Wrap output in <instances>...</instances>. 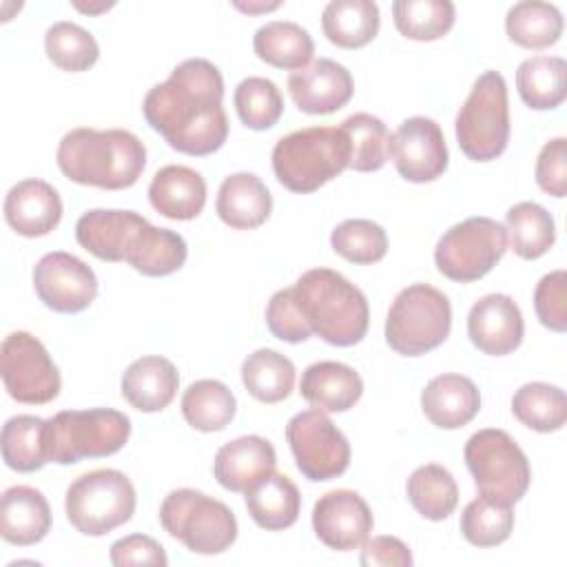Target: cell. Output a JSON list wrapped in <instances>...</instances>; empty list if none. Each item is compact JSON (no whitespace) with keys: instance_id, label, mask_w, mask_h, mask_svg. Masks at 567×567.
Returning a JSON list of instances; mask_svg holds the SVG:
<instances>
[{"instance_id":"7","label":"cell","mask_w":567,"mask_h":567,"mask_svg":"<svg viewBox=\"0 0 567 567\" xmlns=\"http://www.w3.org/2000/svg\"><path fill=\"white\" fill-rule=\"evenodd\" d=\"M452 328L450 299L430 284L403 288L385 317V341L403 357H421L439 348Z\"/></svg>"},{"instance_id":"45","label":"cell","mask_w":567,"mask_h":567,"mask_svg":"<svg viewBox=\"0 0 567 567\" xmlns=\"http://www.w3.org/2000/svg\"><path fill=\"white\" fill-rule=\"evenodd\" d=\"M332 250L346 261L368 266L388 252V235L372 219H346L330 235Z\"/></svg>"},{"instance_id":"25","label":"cell","mask_w":567,"mask_h":567,"mask_svg":"<svg viewBox=\"0 0 567 567\" xmlns=\"http://www.w3.org/2000/svg\"><path fill=\"white\" fill-rule=\"evenodd\" d=\"M51 529V507L44 494L29 485H13L0 498V536L18 547L40 543Z\"/></svg>"},{"instance_id":"20","label":"cell","mask_w":567,"mask_h":567,"mask_svg":"<svg viewBox=\"0 0 567 567\" xmlns=\"http://www.w3.org/2000/svg\"><path fill=\"white\" fill-rule=\"evenodd\" d=\"M4 219L22 237H44L62 219V199L44 179H22L4 197Z\"/></svg>"},{"instance_id":"24","label":"cell","mask_w":567,"mask_h":567,"mask_svg":"<svg viewBox=\"0 0 567 567\" xmlns=\"http://www.w3.org/2000/svg\"><path fill=\"white\" fill-rule=\"evenodd\" d=\"M179 374L166 357L148 354L135 359L122 374V396L140 412H162L177 394Z\"/></svg>"},{"instance_id":"35","label":"cell","mask_w":567,"mask_h":567,"mask_svg":"<svg viewBox=\"0 0 567 567\" xmlns=\"http://www.w3.org/2000/svg\"><path fill=\"white\" fill-rule=\"evenodd\" d=\"M507 38L523 49H547L563 35V13L556 4L523 0L505 16Z\"/></svg>"},{"instance_id":"39","label":"cell","mask_w":567,"mask_h":567,"mask_svg":"<svg viewBox=\"0 0 567 567\" xmlns=\"http://www.w3.org/2000/svg\"><path fill=\"white\" fill-rule=\"evenodd\" d=\"M44 425L47 421L33 414L11 416L2 425V458L7 467L29 474L49 463L44 445Z\"/></svg>"},{"instance_id":"30","label":"cell","mask_w":567,"mask_h":567,"mask_svg":"<svg viewBox=\"0 0 567 567\" xmlns=\"http://www.w3.org/2000/svg\"><path fill=\"white\" fill-rule=\"evenodd\" d=\"M252 49L261 62L277 69L297 71L310 64L315 42L301 24L288 20H272L255 31Z\"/></svg>"},{"instance_id":"4","label":"cell","mask_w":567,"mask_h":567,"mask_svg":"<svg viewBox=\"0 0 567 567\" xmlns=\"http://www.w3.org/2000/svg\"><path fill=\"white\" fill-rule=\"evenodd\" d=\"M350 164V144L341 126H308L277 140L272 171L277 182L299 195L315 193Z\"/></svg>"},{"instance_id":"50","label":"cell","mask_w":567,"mask_h":567,"mask_svg":"<svg viewBox=\"0 0 567 567\" xmlns=\"http://www.w3.org/2000/svg\"><path fill=\"white\" fill-rule=\"evenodd\" d=\"M361 565L363 567H410L412 554L410 547L396 536H372L361 545Z\"/></svg>"},{"instance_id":"51","label":"cell","mask_w":567,"mask_h":567,"mask_svg":"<svg viewBox=\"0 0 567 567\" xmlns=\"http://www.w3.org/2000/svg\"><path fill=\"white\" fill-rule=\"evenodd\" d=\"M233 7L235 9H239V11H244V13H266V11H272V9H277V7H281V2H248V4H244V2H233Z\"/></svg>"},{"instance_id":"16","label":"cell","mask_w":567,"mask_h":567,"mask_svg":"<svg viewBox=\"0 0 567 567\" xmlns=\"http://www.w3.org/2000/svg\"><path fill=\"white\" fill-rule=\"evenodd\" d=\"M374 527L372 512L361 494L352 489H332L312 507V529L317 538L337 551L359 549Z\"/></svg>"},{"instance_id":"31","label":"cell","mask_w":567,"mask_h":567,"mask_svg":"<svg viewBox=\"0 0 567 567\" xmlns=\"http://www.w3.org/2000/svg\"><path fill=\"white\" fill-rule=\"evenodd\" d=\"M567 62L558 55H532L516 69L520 100L534 111H549L567 95Z\"/></svg>"},{"instance_id":"13","label":"cell","mask_w":567,"mask_h":567,"mask_svg":"<svg viewBox=\"0 0 567 567\" xmlns=\"http://www.w3.org/2000/svg\"><path fill=\"white\" fill-rule=\"evenodd\" d=\"M0 374L7 394L27 405L51 403L60 394V372L40 339L24 330L4 337L0 346Z\"/></svg>"},{"instance_id":"9","label":"cell","mask_w":567,"mask_h":567,"mask_svg":"<svg viewBox=\"0 0 567 567\" xmlns=\"http://www.w3.org/2000/svg\"><path fill=\"white\" fill-rule=\"evenodd\" d=\"M135 487L120 470L102 467L78 476L64 496L69 523L84 536H104L131 520Z\"/></svg>"},{"instance_id":"40","label":"cell","mask_w":567,"mask_h":567,"mask_svg":"<svg viewBox=\"0 0 567 567\" xmlns=\"http://www.w3.org/2000/svg\"><path fill=\"white\" fill-rule=\"evenodd\" d=\"M454 4L450 0H396L392 2V18L396 31L416 42H432L443 38L454 24Z\"/></svg>"},{"instance_id":"19","label":"cell","mask_w":567,"mask_h":567,"mask_svg":"<svg viewBox=\"0 0 567 567\" xmlns=\"http://www.w3.org/2000/svg\"><path fill=\"white\" fill-rule=\"evenodd\" d=\"M146 224L151 221L135 210L93 208L78 219L75 239L102 261H126Z\"/></svg>"},{"instance_id":"49","label":"cell","mask_w":567,"mask_h":567,"mask_svg":"<svg viewBox=\"0 0 567 567\" xmlns=\"http://www.w3.org/2000/svg\"><path fill=\"white\" fill-rule=\"evenodd\" d=\"M111 563L115 567H128V565H153V567H166L168 558L164 547L146 536V534H131L111 545Z\"/></svg>"},{"instance_id":"14","label":"cell","mask_w":567,"mask_h":567,"mask_svg":"<svg viewBox=\"0 0 567 567\" xmlns=\"http://www.w3.org/2000/svg\"><path fill=\"white\" fill-rule=\"evenodd\" d=\"M33 290L53 312L75 315L86 310L97 297V277L71 252H47L33 268Z\"/></svg>"},{"instance_id":"3","label":"cell","mask_w":567,"mask_h":567,"mask_svg":"<svg viewBox=\"0 0 567 567\" xmlns=\"http://www.w3.org/2000/svg\"><path fill=\"white\" fill-rule=\"evenodd\" d=\"M292 292L310 330L326 343L350 348L365 337L368 299L337 270L310 268L295 281Z\"/></svg>"},{"instance_id":"12","label":"cell","mask_w":567,"mask_h":567,"mask_svg":"<svg viewBox=\"0 0 567 567\" xmlns=\"http://www.w3.org/2000/svg\"><path fill=\"white\" fill-rule=\"evenodd\" d=\"M286 441L297 470L308 481H332L350 465V443L346 434L319 408L297 412L286 425Z\"/></svg>"},{"instance_id":"6","label":"cell","mask_w":567,"mask_h":567,"mask_svg":"<svg viewBox=\"0 0 567 567\" xmlns=\"http://www.w3.org/2000/svg\"><path fill=\"white\" fill-rule=\"evenodd\" d=\"M159 523L168 536L193 554H221L237 538L233 509L197 489H173L159 505Z\"/></svg>"},{"instance_id":"1","label":"cell","mask_w":567,"mask_h":567,"mask_svg":"<svg viewBox=\"0 0 567 567\" xmlns=\"http://www.w3.org/2000/svg\"><path fill=\"white\" fill-rule=\"evenodd\" d=\"M224 78L204 58L177 64L168 80L155 84L142 111L148 126L184 155L204 157L219 151L228 137V117L221 106Z\"/></svg>"},{"instance_id":"23","label":"cell","mask_w":567,"mask_h":567,"mask_svg":"<svg viewBox=\"0 0 567 567\" xmlns=\"http://www.w3.org/2000/svg\"><path fill=\"white\" fill-rule=\"evenodd\" d=\"M151 206L168 219H195L206 204V182L202 173L182 164L159 168L148 186Z\"/></svg>"},{"instance_id":"21","label":"cell","mask_w":567,"mask_h":567,"mask_svg":"<svg viewBox=\"0 0 567 567\" xmlns=\"http://www.w3.org/2000/svg\"><path fill=\"white\" fill-rule=\"evenodd\" d=\"M277 465L275 447L268 439L248 434L224 443L213 463L217 483L228 492H246L255 481L272 472Z\"/></svg>"},{"instance_id":"26","label":"cell","mask_w":567,"mask_h":567,"mask_svg":"<svg viewBox=\"0 0 567 567\" xmlns=\"http://www.w3.org/2000/svg\"><path fill=\"white\" fill-rule=\"evenodd\" d=\"M215 210L226 226L235 230H252L270 217L272 195L257 175L233 173L217 190Z\"/></svg>"},{"instance_id":"41","label":"cell","mask_w":567,"mask_h":567,"mask_svg":"<svg viewBox=\"0 0 567 567\" xmlns=\"http://www.w3.org/2000/svg\"><path fill=\"white\" fill-rule=\"evenodd\" d=\"M341 131L350 144L348 168L357 173H372L383 168L390 157V133L377 115L354 113L341 122Z\"/></svg>"},{"instance_id":"38","label":"cell","mask_w":567,"mask_h":567,"mask_svg":"<svg viewBox=\"0 0 567 567\" xmlns=\"http://www.w3.org/2000/svg\"><path fill=\"white\" fill-rule=\"evenodd\" d=\"M514 416L536 432H556L567 421V396L558 385L532 381L512 396Z\"/></svg>"},{"instance_id":"43","label":"cell","mask_w":567,"mask_h":567,"mask_svg":"<svg viewBox=\"0 0 567 567\" xmlns=\"http://www.w3.org/2000/svg\"><path fill=\"white\" fill-rule=\"evenodd\" d=\"M514 529V509L487 496L470 501L461 514V534L474 547H496Z\"/></svg>"},{"instance_id":"10","label":"cell","mask_w":567,"mask_h":567,"mask_svg":"<svg viewBox=\"0 0 567 567\" xmlns=\"http://www.w3.org/2000/svg\"><path fill=\"white\" fill-rule=\"evenodd\" d=\"M465 465L481 496L498 503H518L532 481V470L518 443L496 427L474 432L463 450Z\"/></svg>"},{"instance_id":"11","label":"cell","mask_w":567,"mask_h":567,"mask_svg":"<svg viewBox=\"0 0 567 567\" xmlns=\"http://www.w3.org/2000/svg\"><path fill=\"white\" fill-rule=\"evenodd\" d=\"M505 250V226L492 217H467L443 233L434 248V264L443 277L470 284L485 277Z\"/></svg>"},{"instance_id":"28","label":"cell","mask_w":567,"mask_h":567,"mask_svg":"<svg viewBox=\"0 0 567 567\" xmlns=\"http://www.w3.org/2000/svg\"><path fill=\"white\" fill-rule=\"evenodd\" d=\"M244 494H246V509L261 529H268V532L288 529L299 518L301 494L286 474H279L272 470L259 481H255Z\"/></svg>"},{"instance_id":"8","label":"cell","mask_w":567,"mask_h":567,"mask_svg":"<svg viewBox=\"0 0 567 567\" xmlns=\"http://www.w3.org/2000/svg\"><path fill=\"white\" fill-rule=\"evenodd\" d=\"M456 142L472 162H492L509 142L507 84L498 71H485L476 78L467 100L456 113Z\"/></svg>"},{"instance_id":"29","label":"cell","mask_w":567,"mask_h":567,"mask_svg":"<svg viewBox=\"0 0 567 567\" xmlns=\"http://www.w3.org/2000/svg\"><path fill=\"white\" fill-rule=\"evenodd\" d=\"M379 7L372 0H332L321 13L323 35L341 49H361L379 33Z\"/></svg>"},{"instance_id":"52","label":"cell","mask_w":567,"mask_h":567,"mask_svg":"<svg viewBox=\"0 0 567 567\" xmlns=\"http://www.w3.org/2000/svg\"><path fill=\"white\" fill-rule=\"evenodd\" d=\"M78 11H82V13H89V16H95V13H102V11H109L115 2H89V4H84V2H78V0H73L71 2Z\"/></svg>"},{"instance_id":"27","label":"cell","mask_w":567,"mask_h":567,"mask_svg":"<svg viewBox=\"0 0 567 567\" xmlns=\"http://www.w3.org/2000/svg\"><path fill=\"white\" fill-rule=\"evenodd\" d=\"M301 396L323 412H346L363 394L359 372L341 361H317L301 374Z\"/></svg>"},{"instance_id":"44","label":"cell","mask_w":567,"mask_h":567,"mask_svg":"<svg viewBox=\"0 0 567 567\" xmlns=\"http://www.w3.org/2000/svg\"><path fill=\"white\" fill-rule=\"evenodd\" d=\"M233 102L241 124L252 131L272 128L284 113V97L277 84L268 78L252 75L241 80L235 89Z\"/></svg>"},{"instance_id":"2","label":"cell","mask_w":567,"mask_h":567,"mask_svg":"<svg viewBox=\"0 0 567 567\" xmlns=\"http://www.w3.org/2000/svg\"><path fill=\"white\" fill-rule=\"evenodd\" d=\"M62 175L82 186L122 190L133 186L146 166V148L137 135L124 128L69 131L55 153Z\"/></svg>"},{"instance_id":"15","label":"cell","mask_w":567,"mask_h":567,"mask_svg":"<svg viewBox=\"0 0 567 567\" xmlns=\"http://www.w3.org/2000/svg\"><path fill=\"white\" fill-rule=\"evenodd\" d=\"M388 155L405 182L425 184L447 168V146L441 126L430 117H408L390 135Z\"/></svg>"},{"instance_id":"33","label":"cell","mask_w":567,"mask_h":567,"mask_svg":"<svg viewBox=\"0 0 567 567\" xmlns=\"http://www.w3.org/2000/svg\"><path fill=\"white\" fill-rule=\"evenodd\" d=\"M237 401L230 388L217 379H199L184 390L182 414L199 432H221L235 419Z\"/></svg>"},{"instance_id":"34","label":"cell","mask_w":567,"mask_h":567,"mask_svg":"<svg viewBox=\"0 0 567 567\" xmlns=\"http://www.w3.org/2000/svg\"><path fill=\"white\" fill-rule=\"evenodd\" d=\"M186 257L188 246L179 233L146 224L131 248L126 264L146 277H166L177 272Z\"/></svg>"},{"instance_id":"46","label":"cell","mask_w":567,"mask_h":567,"mask_svg":"<svg viewBox=\"0 0 567 567\" xmlns=\"http://www.w3.org/2000/svg\"><path fill=\"white\" fill-rule=\"evenodd\" d=\"M266 326L272 332V337L286 341V343H301L310 339L312 330L308 321L301 315V308L295 299L292 286L277 290L268 306H266Z\"/></svg>"},{"instance_id":"5","label":"cell","mask_w":567,"mask_h":567,"mask_svg":"<svg viewBox=\"0 0 567 567\" xmlns=\"http://www.w3.org/2000/svg\"><path fill=\"white\" fill-rule=\"evenodd\" d=\"M131 436V419L113 408L62 410L47 419L44 445L49 463L71 465L120 452Z\"/></svg>"},{"instance_id":"17","label":"cell","mask_w":567,"mask_h":567,"mask_svg":"<svg viewBox=\"0 0 567 567\" xmlns=\"http://www.w3.org/2000/svg\"><path fill=\"white\" fill-rule=\"evenodd\" d=\"M288 93L299 111L310 115H328L350 102L354 82L343 64L330 58H319L303 69L290 71Z\"/></svg>"},{"instance_id":"22","label":"cell","mask_w":567,"mask_h":567,"mask_svg":"<svg viewBox=\"0 0 567 567\" xmlns=\"http://www.w3.org/2000/svg\"><path fill=\"white\" fill-rule=\"evenodd\" d=\"M421 410L441 430L467 425L481 410L476 383L463 374H439L421 392Z\"/></svg>"},{"instance_id":"36","label":"cell","mask_w":567,"mask_h":567,"mask_svg":"<svg viewBox=\"0 0 567 567\" xmlns=\"http://www.w3.org/2000/svg\"><path fill=\"white\" fill-rule=\"evenodd\" d=\"M507 244L520 259L543 257L556 241L554 217L536 202H518L505 213Z\"/></svg>"},{"instance_id":"32","label":"cell","mask_w":567,"mask_h":567,"mask_svg":"<svg viewBox=\"0 0 567 567\" xmlns=\"http://www.w3.org/2000/svg\"><path fill=\"white\" fill-rule=\"evenodd\" d=\"M295 363L270 348H259L241 363V381L248 394L261 403H279L295 388Z\"/></svg>"},{"instance_id":"47","label":"cell","mask_w":567,"mask_h":567,"mask_svg":"<svg viewBox=\"0 0 567 567\" xmlns=\"http://www.w3.org/2000/svg\"><path fill=\"white\" fill-rule=\"evenodd\" d=\"M534 310L538 321L554 330H567V272L554 270L545 275L534 290Z\"/></svg>"},{"instance_id":"37","label":"cell","mask_w":567,"mask_h":567,"mask_svg":"<svg viewBox=\"0 0 567 567\" xmlns=\"http://www.w3.org/2000/svg\"><path fill=\"white\" fill-rule=\"evenodd\" d=\"M408 501L427 520H445L458 505V487L452 472L439 463L416 467L408 478Z\"/></svg>"},{"instance_id":"42","label":"cell","mask_w":567,"mask_h":567,"mask_svg":"<svg viewBox=\"0 0 567 567\" xmlns=\"http://www.w3.org/2000/svg\"><path fill=\"white\" fill-rule=\"evenodd\" d=\"M44 51L47 58L62 71L80 73L89 71L97 58L100 47L97 40L75 22H53L44 33Z\"/></svg>"},{"instance_id":"48","label":"cell","mask_w":567,"mask_h":567,"mask_svg":"<svg viewBox=\"0 0 567 567\" xmlns=\"http://www.w3.org/2000/svg\"><path fill=\"white\" fill-rule=\"evenodd\" d=\"M536 184L551 197L567 193V140L554 137L545 142L536 159Z\"/></svg>"},{"instance_id":"18","label":"cell","mask_w":567,"mask_h":567,"mask_svg":"<svg viewBox=\"0 0 567 567\" xmlns=\"http://www.w3.org/2000/svg\"><path fill=\"white\" fill-rule=\"evenodd\" d=\"M525 332L520 308L509 295L492 292L481 297L467 315V337L476 350L489 357L514 352Z\"/></svg>"}]
</instances>
